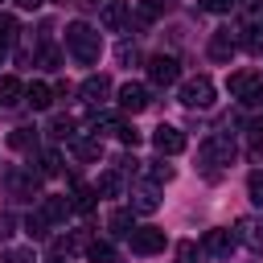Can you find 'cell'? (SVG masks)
I'll return each mask as SVG.
<instances>
[{
	"instance_id": "cell-21",
	"label": "cell",
	"mask_w": 263,
	"mask_h": 263,
	"mask_svg": "<svg viewBox=\"0 0 263 263\" xmlns=\"http://www.w3.org/2000/svg\"><path fill=\"white\" fill-rule=\"evenodd\" d=\"M8 148L37 156V132H33V127H12V132H8Z\"/></svg>"
},
{
	"instance_id": "cell-37",
	"label": "cell",
	"mask_w": 263,
	"mask_h": 263,
	"mask_svg": "<svg viewBox=\"0 0 263 263\" xmlns=\"http://www.w3.org/2000/svg\"><path fill=\"white\" fill-rule=\"evenodd\" d=\"M136 58H140V53H136V41H123V45H119V62H136Z\"/></svg>"
},
{
	"instance_id": "cell-14",
	"label": "cell",
	"mask_w": 263,
	"mask_h": 263,
	"mask_svg": "<svg viewBox=\"0 0 263 263\" xmlns=\"http://www.w3.org/2000/svg\"><path fill=\"white\" fill-rule=\"evenodd\" d=\"M95 205H99V189L82 185V181H70V210L74 214H90Z\"/></svg>"
},
{
	"instance_id": "cell-41",
	"label": "cell",
	"mask_w": 263,
	"mask_h": 263,
	"mask_svg": "<svg viewBox=\"0 0 263 263\" xmlns=\"http://www.w3.org/2000/svg\"><path fill=\"white\" fill-rule=\"evenodd\" d=\"M4 53H8V45H4V41H0V62H4Z\"/></svg>"
},
{
	"instance_id": "cell-5",
	"label": "cell",
	"mask_w": 263,
	"mask_h": 263,
	"mask_svg": "<svg viewBox=\"0 0 263 263\" xmlns=\"http://www.w3.org/2000/svg\"><path fill=\"white\" fill-rule=\"evenodd\" d=\"M4 185H8V193L12 197H41V173L37 168H8L4 173Z\"/></svg>"
},
{
	"instance_id": "cell-28",
	"label": "cell",
	"mask_w": 263,
	"mask_h": 263,
	"mask_svg": "<svg viewBox=\"0 0 263 263\" xmlns=\"http://www.w3.org/2000/svg\"><path fill=\"white\" fill-rule=\"evenodd\" d=\"M45 226H49V218H45V214H41V210H37V214H29V218H25V234H29V238H37V242H41V238H45V234H49V230H45Z\"/></svg>"
},
{
	"instance_id": "cell-6",
	"label": "cell",
	"mask_w": 263,
	"mask_h": 263,
	"mask_svg": "<svg viewBox=\"0 0 263 263\" xmlns=\"http://www.w3.org/2000/svg\"><path fill=\"white\" fill-rule=\"evenodd\" d=\"M164 230L160 226H136L132 234H127V247H132V255H160L164 251Z\"/></svg>"
},
{
	"instance_id": "cell-1",
	"label": "cell",
	"mask_w": 263,
	"mask_h": 263,
	"mask_svg": "<svg viewBox=\"0 0 263 263\" xmlns=\"http://www.w3.org/2000/svg\"><path fill=\"white\" fill-rule=\"evenodd\" d=\"M66 49H70L74 62L95 66L99 53H103V37H99L95 25H86V21H70V25H66Z\"/></svg>"
},
{
	"instance_id": "cell-15",
	"label": "cell",
	"mask_w": 263,
	"mask_h": 263,
	"mask_svg": "<svg viewBox=\"0 0 263 263\" xmlns=\"http://www.w3.org/2000/svg\"><path fill=\"white\" fill-rule=\"evenodd\" d=\"M234 238H238L251 255H263V226H259L255 218H242V222L234 226Z\"/></svg>"
},
{
	"instance_id": "cell-33",
	"label": "cell",
	"mask_w": 263,
	"mask_h": 263,
	"mask_svg": "<svg viewBox=\"0 0 263 263\" xmlns=\"http://www.w3.org/2000/svg\"><path fill=\"white\" fill-rule=\"evenodd\" d=\"M247 193H251V201L263 210V168H255V173L247 177Z\"/></svg>"
},
{
	"instance_id": "cell-10",
	"label": "cell",
	"mask_w": 263,
	"mask_h": 263,
	"mask_svg": "<svg viewBox=\"0 0 263 263\" xmlns=\"http://www.w3.org/2000/svg\"><path fill=\"white\" fill-rule=\"evenodd\" d=\"M148 103H152V95H148L144 82H123V86H119V111L136 115V111H144Z\"/></svg>"
},
{
	"instance_id": "cell-8",
	"label": "cell",
	"mask_w": 263,
	"mask_h": 263,
	"mask_svg": "<svg viewBox=\"0 0 263 263\" xmlns=\"http://www.w3.org/2000/svg\"><path fill=\"white\" fill-rule=\"evenodd\" d=\"M234 247H238V238H234V230H226V226H214V230L201 234V251H210L214 259H230Z\"/></svg>"
},
{
	"instance_id": "cell-31",
	"label": "cell",
	"mask_w": 263,
	"mask_h": 263,
	"mask_svg": "<svg viewBox=\"0 0 263 263\" xmlns=\"http://www.w3.org/2000/svg\"><path fill=\"white\" fill-rule=\"evenodd\" d=\"M16 33H21V25H16V16H8V12H0V41H4V45H12V41H16Z\"/></svg>"
},
{
	"instance_id": "cell-27",
	"label": "cell",
	"mask_w": 263,
	"mask_h": 263,
	"mask_svg": "<svg viewBox=\"0 0 263 263\" xmlns=\"http://www.w3.org/2000/svg\"><path fill=\"white\" fill-rule=\"evenodd\" d=\"M49 136L53 140H74V119L70 115H53L49 119Z\"/></svg>"
},
{
	"instance_id": "cell-11",
	"label": "cell",
	"mask_w": 263,
	"mask_h": 263,
	"mask_svg": "<svg viewBox=\"0 0 263 263\" xmlns=\"http://www.w3.org/2000/svg\"><path fill=\"white\" fill-rule=\"evenodd\" d=\"M78 95H82L90 107H103V103L111 99V78H107V74H90V78H82Z\"/></svg>"
},
{
	"instance_id": "cell-18",
	"label": "cell",
	"mask_w": 263,
	"mask_h": 263,
	"mask_svg": "<svg viewBox=\"0 0 263 263\" xmlns=\"http://www.w3.org/2000/svg\"><path fill=\"white\" fill-rule=\"evenodd\" d=\"M107 230H111V238H127L136 230V210H111L107 214Z\"/></svg>"
},
{
	"instance_id": "cell-3",
	"label": "cell",
	"mask_w": 263,
	"mask_h": 263,
	"mask_svg": "<svg viewBox=\"0 0 263 263\" xmlns=\"http://www.w3.org/2000/svg\"><path fill=\"white\" fill-rule=\"evenodd\" d=\"M226 90H230V99H238L242 107H259V103H263V74H255V70H234V74L226 78Z\"/></svg>"
},
{
	"instance_id": "cell-26",
	"label": "cell",
	"mask_w": 263,
	"mask_h": 263,
	"mask_svg": "<svg viewBox=\"0 0 263 263\" xmlns=\"http://www.w3.org/2000/svg\"><path fill=\"white\" fill-rule=\"evenodd\" d=\"M33 160H37V173H41V177H58V173H62V156H58V152H37Z\"/></svg>"
},
{
	"instance_id": "cell-38",
	"label": "cell",
	"mask_w": 263,
	"mask_h": 263,
	"mask_svg": "<svg viewBox=\"0 0 263 263\" xmlns=\"http://www.w3.org/2000/svg\"><path fill=\"white\" fill-rule=\"evenodd\" d=\"M12 226H16V218H12V214H0V238H8Z\"/></svg>"
},
{
	"instance_id": "cell-30",
	"label": "cell",
	"mask_w": 263,
	"mask_h": 263,
	"mask_svg": "<svg viewBox=\"0 0 263 263\" xmlns=\"http://www.w3.org/2000/svg\"><path fill=\"white\" fill-rule=\"evenodd\" d=\"M197 8L201 12H214V16H230L238 8V0H197Z\"/></svg>"
},
{
	"instance_id": "cell-29",
	"label": "cell",
	"mask_w": 263,
	"mask_h": 263,
	"mask_svg": "<svg viewBox=\"0 0 263 263\" xmlns=\"http://www.w3.org/2000/svg\"><path fill=\"white\" fill-rule=\"evenodd\" d=\"M58 62H62V53H58V45H49V41H41V49H37V66H41V70H58Z\"/></svg>"
},
{
	"instance_id": "cell-22",
	"label": "cell",
	"mask_w": 263,
	"mask_h": 263,
	"mask_svg": "<svg viewBox=\"0 0 263 263\" xmlns=\"http://www.w3.org/2000/svg\"><path fill=\"white\" fill-rule=\"evenodd\" d=\"M156 205H160L156 185H140V189H132V210H136V214H152Z\"/></svg>"
},
{
	"instance_id": "cell-34",
	"label": "cell",
	"mask_w": 263,
	"mask_h": 263,
	"mask_svg": "<svg viewBox=\"0 0 263 263\" xmlns=\"http://www.w3.org/2000/svg\"><path fill=\"white\" fill-rule=\"evenodd\" d=\"M148 177H152L156 185H168V181H173V164H164V160H152V168H148Z\"/></svg>"
},
{
	"instance_id": "cell-4",
	"label": "cell",
	"mask_w": 263,
	"mask_h": 263,
	"mask_svg": "<svg viewBox=\"0 0 263 263\" xmlns=\"http://www.w3.org/2000/svg\"><path fill=\"white\" fill-rule=\"evenodd\" d=\"M181 103H185L189 111H205V107L214 103V82H210V74H193L189 82H181Z\"/></svg>"
},
{
	"instance_id": "cell-13",
	"label": "cell",
	"mask_w": 263,
	"mask_h": 263,
	"mask_svg": "<svg viewBox=\"0 0 263 263\" xmlns=\"http://www.w3.org/2000/svg\"><path fill=\"white\" fill-rule=\"evenodd\" d=\"M205 53H210L214 62H230V58L238 53V37H234L230 29H222V33H214V37H210V45H205Z\"/></svg>"
},
{
	"instance_id": "cell-7",
	"label": "cell",
	"mask_w": 263,
	"mask_h": 263,
	"mask_svg": "<svg viewBox=\"0 0 263 263\" xmlns=\"http://www.w3.org/2000/svg\"><path fill=\"white\" fill-rule=\"evenodd\" d=\"M177 78H181V62H177L173 53L148 58V82H152V86H173Z\"/></svg>"
},
{
	"instance_id": "cell-20",
	"label": "cell",
	"mask_w": 263,
	"mask_h": 263,
	"mask_svg": "<svg viewBox=\"0 0 263 263\" xmlns=\"http://www.w3.org/2000/svg\"><path fill=\"white\" fill-rule=\"evenodd\" d=\"M25 99V82L16 74H0V107H12Z\"/></svg>"
},
{
	"instance_id": "cell-40",
	"label": "cell",
	"mask_w": 263,
	"mask_h": 263,
	"mask_svg": "<svg viewBox=\"0 0 263 263\" xmlns=\"http://www.w3.org/2000/svg\"><path fill=\"white\" fill-rule=\"evenodd\" d=\"M242 4H251V8H263V0H242Z\"/></svg>"
},
{
	"instance_id": "cell-24",
	"label": "cell",
	"mask_w": 263,
	"mask_h": 263,
	"mask_svg": "<svg viewBox=\"0 0 263 263\" xmlns=\"http://www.w3.org/2000/svg\"><path fill=\"white\" fill-rule=\"evenodd\" d=\"M86 259H90V263H115L111 238H90V242H86Z\"/></svg>"
},
{
	"instance_id": "cell-19",
	"label": "cell",
	"mask_w": 263,
	"mask_h": 263,
	"mask_svg": "<svg viewBox=\"0 0 263 263\" xmlns=\"http://www.w3.org/2000/svg\"><path fill=\"white\" fill-rule=\"evenodd\" d=\"M25 103H29L33 111H49V107H53V86H45V82H29V86H25Z\"/></svg>"
},
{
	"instance_id": "cell-35",
	"label": "cell",
	"mask_w": 263,
	"mask_h": 263,
	"mask_svg": "<svg viewBox=\"0 0 263 263\" xmlns=\"http://www.w3.org/2000/svg\"><path fill=\"white\" fill-rule=\"evenodd\" d=\"M201 251H197V242H177V263H193Z\"/></svg>"
},
{
	"instance_id": "cell-42",
	"label": "cell",
	"mask_w": 263,
	"mask_h": 263,
	"mask_svg": "<svg viewBox=\"0 0 263 263\" xmlns=\"http://www.w3.org/2000/svg\"><path fill=\"white\" fill-rule=\"evenodd\" d=\"M45 263H66V259H62V255H58V259H45Z\"/></svg>"
},
{
	"instance_id": "cell-23",
	"label": "cell",
	"mask_w": 263,
	"mask_h": 263,
	"mask_svg": "<svg viewBox=\"0 0 263 263\" xmlns=\"http://www.w3.org/2000/svg\"><path fill=\"white\" fill-rule=\"evenodd\" d=\"M70 148H74V156H78V160H86V164L103 156V140H99V136H90V140H78V136H74V140H70Z\"/></svg>"
},
{
	"instance_id": "cell-9",
	"label": "cell",
	"mask_w": 263,
	"mask_h": 263,
	"mask_svg": "<svg viewBox=\"0 0 263 263\" xmlns=\"http://www.w3.org/2000/svg\"><path fill=\"white\" fill-rule=\"evenodd\" d=\"M152 144H156V152L160 156H177V152H185V132L181 127H173V123H160L156 132H152Z\"/></svg>"
},
{
	"instance_id": "cell-12",
	"label": "cell",
	"mask_w": 263,
	"mask_h": 263,
	"mask_svg": "<svg viewBox=\"0 0 263 263\" xmlns=\"http://www.w3.org/2000/svg\"><path fill=\"white\" fill-rule=\"evenodd\" d=\"M45 218H49V226H62L74 210H70V197H62V193H41V205H37Z\"/></svg>"
},
{
	"instance_id": "cell-36",
	"label": "cell",
	"mask_w": 263,
	"mask_h": 263,
	"mask_svg": "<svg viewBox=\"0 0 263 263\" xmlns=\"http://www.w3.org/2000/svg\"><path fill=\"white\" fill-rule=\"evenodd\" d=\"M119 144H127V148H136V144H140V132H136L132 123H123V127H119Z\"/></svg>"
},
{
	"instance_id": "cell-16",
	"label": "cell",
	"mask_w": 263,
	"mask_h": 263,
	"mask_svg": "<svg viewBox=\"0 0 263 263\" xmlns=\"http://www.w3.org/2000/svg\"><path fill=\"white\" fill-rule=\"evenodd\" d=\"M160 16H164V0H136V8H132L136 29H148V25H156Z\"/></svg>"
},
{
	"instance_id": "cell-43",
	"label": "cell",
	"mask_w": 263,
	"mask_h": 263,
	"mask_svg": "<svg viewBox=\"0 0 263 263\" xmlns=\"http://www.w3.org/2000/svg\"><path fill=\"white\" fill-rule=\"evenodd\" d=\"M58 4H66V0H58Z\"/></svg>"
},
{
	"instance_id": "cell-25",
	"label": "cell",
	"mask_w": 263,
	"mask_h": 263,
	"mask_svg": "<svg viewBox=\"0 0 263 263\" xmlns=\"http://www.w3.org/2000/svg\"><path fill=\"white\" fill-rule=\"evenodd\" d=\"M95 189H99V197H115V193L123 189V173H119V168H111V173H103V177L95 181Z\"/></svg>"
},
{
	"instance_id": "cell-17",
	"label": "cell",
	"mask_w": 263,
	"mask_h": 263,
	"mask_svg": "<svg viewBox=\"0 0 263 263\" xmlns=\"http://www.w3.org/2000/svg\"><path fill=\"white\" fill-rule=\"evenodd\" d=\"M99 21H103V29H123V25L132 21V8H127L123 0H107L103 12H99Z\"/></svg>"
},
{
	"instance_id": "cell-39",
	"label": "cell",
	"mask_w": 263,
	"mask_h": 263,
	"mask_svg": "<svg viewBox=\"0 0 263 263\" xmlns=\"http://www.w3.org/2000/svg\"><path fill=\"white\" fill-rule=\"evenodd\" d=\"M16 4H21V8H29V12H37V8L45 4V0H16Z\"/></svg>"
},
{
	"instance_id": "cell-2",
	"label": "cell",
	"mask_w": 263,
	"mask_h": 263,
	"mask_svg": "<svg viewBox=\"0 0 263 263\" xmlns=\"http://www.w3.org/2000/svg\"><path fill=\"white\" fill-rule=\"evenodd\" d=\"M234 156H238V148H234L230 136H210V140H201V148H197V164H201V173H205L210 181H218V177H222V164H230Z\"/></svg>"
},
{
	"instance_id": "cell-32",
	"label": "cell",
	"mask_w": 263,
	"mask_h": 263,
	"mask_svg": "<svg viewBox=\"0 0 263 263\" xmlns=\"http://www.w3.org/2000/svg\"><path fill=\"white\" fill-rule=\"evenodd\" d=\"M0 263H37V259L29 247H8V251H0Z\"/></svg>"
}]
</instances>
